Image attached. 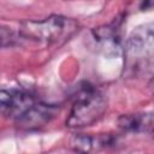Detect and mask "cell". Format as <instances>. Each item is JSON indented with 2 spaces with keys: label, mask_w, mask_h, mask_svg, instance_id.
I'll list each match as a JSON object with an SVG mask.
<instances>
[{
  "label": "cell",
  "mask_w": 154,
  "mask_h": 154,
  "mask_svg": "<svg viewBox=\"0 0 154 154\" xmlns=\"http://www.w3.org/2000/svg\"><path fill=\"white\" fill-rule=\"evenodd\" d=\"M123 55L124 69L129 76L154 75V22L137 25L129 34Z\"/></svg>",
  "instance_id": "cell-1"
},
{
  "label": "cell",
  "mask_w": 154,
  "mask_h": 154,
  "mask_svg": "<svg viewBox=\"0 0 154 154\" xmlns=\"http://www.w3.org/2000/svg\"><path fill=\"white\" fill-rule=\"evenodd\" d=\"M57 107L53 105L45 103L42 101H38L20 120H18L16 124L26 130L38 129L47 123H49L57 114Z\"/></svg>",
  "instance_id": "cell-7"
},
{
  "label": "cell",
  "mask_w": 154,
  "mask_h": 154,
  "mask_svg": "<svg viewBox=\"0 0 154 154\" xmlns=\"http://www.w3.org/2000/svg\"><path fill=\"white\" fill-rule=\"evenodd\" d=\"M148 88H149V90H150V93L152 94H154V75L150 77V79H149V83H148Z\"/></svg>",
  "instance_id": "cell-9"
},
{
  "label": "cell",
  "mask_w": 154,
  "mask_h": 154,
  "mask_svg": "<svg viewBox=\"0 0 154 154\" xmlns=\"http://www.w3.org/2000/svg\"><path fill=\"white\" fill-rule=\"evenodd\" d=\"M118 126L124 131L140 132L154 130V113H131L118 118Z\"/></svg>",
  "instance_id": "cell-8"
},
{
  "label": "cell",
  "mask_w": 154,
  "mask_h": 154,
  "mask_svg": "<svg viewBox=\"0 0 154 154\" xmlns=\"http://www.w3.org/2000/svg\"><path fill=\"white\" fill-rule=\"evenodd\" d=\"M107 109V97L90 83H83L72 102L66 126L72 129L90 126L102 118Z\"/></svg>",
  "instance_id": "cell-3"
},
{
  "label": "cell",
  "mask_w": 154,
  "mask_h": 154,
  "mask_svg": "<svg viewBox=\"0 0 154 154\" xmlns=\"http://www.w3.org/2000/svg\"><path fill=\"white\" fill-rule=\"evenodd\" d=\"M114 143V137L111 135H85L76 134L70 140V147L78 154H94Z\"/></svg>",
  "instance_id": "cell-6"
},
{
  "label": "cell",
  "mask_w": 154,
  "mask_h": 154,
  "mask_svg": "<svg viewBox=\"0 0 154 154\" xmlns=\"http://www.w3.org/2000/svg\"><path fill=\"white\" fill-rule=\"evenodd\" d=\"M38 100L23 89H2L0 93V109L5 118L17 123L20 120Z\"/></svg>",
  "instance_id": "cell-4"
},
{
  "label": "cell",
  "mask_w": 154,
  "mask_h": 154,
  "mask_svg": "<svg viewBox=\"0 0 154 154\" xmlns=\"http://www.w3.org/2000/svg\"><path fill=\"white\" fill-rule=\"evenodd\" d=\"M153 137H154V130H153Z\"/></svg>",
  "instance_id": "cell-10"
},
{
  "label": "cell",
  "mask_w": 154,
  "mask_h": 154,
  "mask_svg": "<svg viewBox=\"0 0 154 154\" xmlns=\"http://www.w3.org/2000/svg\"><path fill=\"white\" fill-rule=\"evenodd\" d=\"M91 38L96 49L106 57H118L122 53V38L118 23L93 29Z\"/></svg>",
  "instance_id": "cell-5"
},
{
  "label": "cell",
  "mask_w": 154,
  "mask_h": 154,
  "mask_svg": "<svg viewBox=\"0 0 154 154\" xmlns=\"http://www.w3.org/2000/svg\"><path fill=\"white\" fill-rule=\"evenodd\" d=\"M78 22L73 18L52 14L43 19L20 22L17 36L19 43L22 41H29L41 46H52L69 40L78 30Z\"/></svg>",
  "instance_id": "cell-2"
}]
</instances>
